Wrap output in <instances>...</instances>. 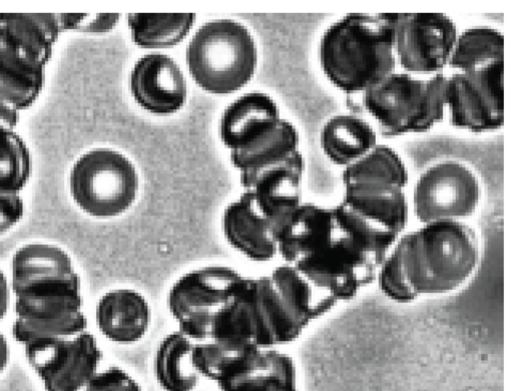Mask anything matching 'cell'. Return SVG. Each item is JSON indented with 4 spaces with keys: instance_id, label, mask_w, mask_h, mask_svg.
<instances>
[{
    "instance_id": "36",
    "label": "cell",
    "mask_w": 512,
    "mask_h": 391,
    "mask_svg": "<svg viewBox=\"0 0 512 391\" xmlns=\"http://www.w3.org/2000/svg\"><path fill=\"white\" fill-rule=\"evenodd\" d=\"M13 305V293L9 276L0 268V323L7 317Z\"/></svg>"
},
{
    "instance_id": "10",
    "label": "cell",
    "mask_w": 512,
    "mask_h": 391,
    "mask_svg": "<svg viewBox=\"0 0 512 391\" xmlns=\"http://www.w3.org/2000/svg\"><path fill=\"white\" fill-rule=\"evenodd\" d=\"M504 62L447 78L446 107L454 127L474 133L499 129L504 122Z\"/></svg>"
},
{
    "instance_id": "9",
    "label": "cell",
    "mask_w": 512,
    "mask_h": 391,
    "mask_svg": "<svg viewBox=\"0 0 512 391\" xmlns=\"http://www.w3.org/2000/svg\"><path fill=\"white\" fill-rule=\"evenodd\" d=\"M22 348L46 391H82L100 371L104 358L98 339L89 330L34 341Z\"/></svg>"
},
{
    "instance_id": "21",
    "label": "cell",
    "mask_w": 512,
    "mask_h": 391,
    "mask_svg": "<svg viewBox=\"0 0 512 391\" xmlns=\"http://www.w3.org/2000/svg\"><path fill=\"white\" fill-rule=\"evenodd\" d=\"M342 201L398 236L407 229L410 209L403 188L384 183H347Z\"/></svg>"
},
{
    "instance_id": "26",
    "label": "cell",
    "mask_w": 512,
    "mask_h": 391,
    "mask_svg": "<svg viewBox=\"0 0 512 391\" xmlns=\"http://www.w3.org/2000/svg\"><path fill=\"white\" fill-rule=\"evenodd\" d=\"M195 343L179 330L171 332L160 342L154 370L165 391H193L198 386L201 375L192 361Z\"/></svg>"
},
{
    "instance_id": "15",
    "label": "cell",
    "mask_w": 512,
    "mask_h": 391,
    "mask_svg": "<svg viewBox=\"0 0 512 391\" xmlns=\"http://www.w3.org/2000/svg\"><path fill=\"white\" fill-rule=\"evenodd\" d=\"M131 90L143 109L159 116L180 111L188 96L181 69L174 60L162 54L147 55L135 65Z\"/></svg>"
},
{
    "instance_id": "5",
    "label": "cell",
    "mask_w": 512,
    "mask_h": 391,
    "mask_svg": "<svg viewBox=\"0 0 512 391\" xmlns=\"http://www.w3.org/2000/svg\"><path fill=\"white\" fill-rule=\"evenodd\" d=\"M258 61L255 42L241 24L214 21L203 26L187 50V65L206 92L229 95L252 79Z\"/></svg>"
},
{
    "instance_id": "12",
    "label": "cell",
    "mask_w": 512,
    "mask_h": 391,
    "mask_svg": "<svg viewBox=\"0 0 512 391\" xmlns=\"http://www.w3.org/2000/svg\"><path fill=\"white\" fill-rule=\"evenodd\" d=\"M458 32L443 14H396V61L414 74H439L449 62Z\"/></svg>"
},
{
    "instance_id": "13",
    "label": "cell",
    "mask_w": 512,
    "mask_h": 391,
    "mask_svg": "<svg viewBox=\"0 0 512 391\" xmlns=\"http://www.w3.org/2000/svg\"><path fill=\"white\" fill-rule=\"evenodd\" d=\"M214 381L221 391H298L294 359L279 348L254 344L233 350Z\"/></svg>"
},
{
    "instance_id": "14",
    "label": "cell",
    "mask_w": 512,
    "mask_h": 391,
    "mask_svg": "<svg viewBox=\"0 0 512 391\" xmlns=\"http://www.w3.org/2000/svg\"><path fill=\"white\" fill-rule=\"evenodd\" d=\"M304 169V159L300 152H296L241 182L245 191L252 194L257 208L270 222L274 237L290 215L303 203Z\"/></svg>"
},
{
    "instance_id": "25",
    "label": "cell",
    "mask_w": 512,
    "mask_h": 391,
    "mask_svg": "<svg viewBox=\"0 0 512 391\" xmlns=\"http://www.w3.org/2000/svg\"><path fill=\"white\" fill-rule=\"evenodd\" d=\"M321 145L331 162L346 168L377 145V136L372 127L362 119L340 115L324 126Z\"/></svg>"
},
{
    "instance_id": "8",
    "label": "cell",
    "mask_w": 512,
    "mask_h": 391,
    "mask_svg": "<svg viewBox=\"0 0 512 391\" xmlns=\"http://www.w3.org/2000/svg\"><path fill=\"white\" fill-rule=\"evenodd\" d=\"M243 276L232 267L213 265L180 277L171 287L167 299L178 330L196 343L209 341L214 317Z\"/></svg>"
},
{
    "instance_id": "37",
    "label": "cell",
    "mask_w": 512,
    "mask_h": 391,
    "mask_svg": "<svg viewBox=\"0 0 512 391\" xmlns=\"http://www.w3.org/2000/svg\"><path fill=\"white\" fill-rule=\"evenodd\" d=\"M20 118L21 114L16 112L2 98H0V127L17 130Z\"/></svg>"
},
{
    "instance_id": "23",
    "label": "cell",
    "mask_w": 512,
    "mask_h": 391,
    "mask_svg": "<svg viewBox=\"0 0 512 391\" xmlns=\"http://www.w3.org/2000/svg\"><path fill=\"white\" fill-rule=\"evenodd\" d=\"M269 276L287 308L304 330L338 305L291 265L282 263Z\"/></svg>"
},
{
    "instance_id": "4",
    "label": "cell",
    "mask_w": 512,
    "mask_h": 391,
    "mask_svg": "<svg viewBox=\"0 0 512 391\" xmlns=\"http://www.w3.org/2000/svg\"><path fill=\"white\" fill-rule=\"evenodd\" d=\"M12 293V334L21 346L89 330L79 273L39 279Z\"/></svg>"
},
{
    "instance_id": "35",
    "label": "cell",
    "mask_w": 512,
    "mask_h": 391,
    "mask_svg": "<svg viewBox=\"0 0 512 391\" xmlns=\"http://www.w3.org/2000/svg\"><path fill=\"white\" fill-rule=\"evenodd\" d=\"M120 18L121 17L119 15L97 16L93 21L89 23H86V20L80 30L93 34L110 32L117 26Z\"/></svg>"
},
{
    "instance_id": "27",
    "label": "cell",
    "mask_w": 512,
    "mask_h": 391,
    "mask_svg": "<svg viewBox=\"0 0 512 391\" xmlns=\"http://www.w3.org/2000/svg\"><path fill=\"white\" fill-rule=\"evenodd\" d=\"M299 152L295 127L281 119L276 127L248 148L231 152L233 165L241 172V182Z\"/></svg>"
},
{
    "instance_id": "2",
    "label": "cell",
    "mask_w": 512,
    "mask_h": 391,
    "mask_svg": "<svg viewBox=\"0 0 512 391\" xmlns=\"http://www.w3.org/2000/svg\"><path fill=\"white\" fill-rule=\"evenodd\" d=\"M392 250L416 299L459 290L475 274L481 258L476 232L458 221L422 224L405 231Z\"/></svg>"
},
{
    "instance_id": "33",
    "label": "cell",
    "mask_w": 512,
    "mask_h": 391,
    "mask_svg": "<svg viewBox=\"0 0 512 391\" xmlns=\"http://www.w3.org/2000/svg\"><path fill=\"white\" fill-rule=\"evenodd\" d=\"M82 391H142V388L126 370L111 366L100 370Z\"/></svg>"
},
{
    "instance_id": "16",
    "label": "cell",
    "mask_w": 512,
    "mask_h": 391,
    "mask_svg": "<svg viewBox=\"0 0 512 391\" xmlns=\"http://www.w3.org/2000/svg\"><path fill=\"white\" fill-rule=\"evenodd\" d=\"M222 225L228 243L249 260L264 263L278 257L272 226L250 192L227 207Z\"/></svg>"
},
{
    "instance_id": "1",
    "label": "cell",
    "mask_w": 512,
    "mask_h": 391,
    "mask_svg": "<svg viewBox=\"0 0 512 391\" xmlns=\"http://www.w3.org/2000/svg\"><path fill=\"white\" fill-rule=\"evenodd\" d=\"M399 237L343 201L331 208L303 203L280 231L277 252L339 304L376 281Z\"/></svg>"
},
{
    "instance_id": "24",
    "label": "cell",
    "mask_w": 512,
    "mask_h": 391,
    "mask_svg": "<svg viewBox=\"0 0 512 391\" xmlns=\"http://www.w3.org/2000/svg\"><path fill=\"white\" fill-rule=\"evenodd\" d=\"M75 262L63 247L45 242H32L13 254L10 269L12 290L35 280L77 274Z\"/></svg>"
},
{
    "instance_id": "6",
    "label": "cell",
    "mask_w": 512,
    "mask_h": 391,
    "mask_svg": "<svg viewBox=\"0 0 512 391\" xmlns=\"http://www.w3.org/2000/svg\"><path fill=\"white\" fill-rule=\"evenodd\" d=\"M446 84L442 74L419 80L393 73L363 93V104L385 135L423 133L444 117Z\"/></svg>"
},
{
    "instance_id": "39",
    "label": "cell",
    "mask_w": 512,
    "mask_h": 391,
    "mask_svg": "<svg viewBox=\"0 0 512 391\" xmlns=\"http://www.w3.org/2000/svg\"><path fill=\"white\" fill-rule=\"evenodd\" d=\"M11 360V346L7 335L0 331V375H2Z\"/></svg>"
},
{
    "instance_id": "19",
    "label": "cell",
    "mask_w": 512,
    "mask_h": 391,
    "mask_svg": "<svg viewBox=\"0 0 512 391\" xmlns=\"http://www.w3.org/2000/svg\"><path fill=\"white\" fill-rule=\"evenodd\" d=\"M280 120L279 109L269 96L247 94L223 114L221 140L231 152L244 150L272 131Z\"/></svg>"
},
{
    "instance_id": "3",
    "label": "cell",
    "mask_w": 512,
    "mask_h": 391,
    "mask_svg": "<svg viewBox=\"0 0 512 391\" xmlns=\"http://www.w3.org/2000/svg\"><path fill=\"white\" fill-rule=\"evenodd\" d=\"M396 14H350L333 24L320 45V62L339 90L365 93L395 73Z\"/></svg>"
},
{
    "instance_id": "38",
    "label": "cell",
    "mask_w": 512,
    "mask_h": 391,
    "mask_svg": "<svg viewBox=\"0 0 512 391\" xmlns=\"http://www.w3.org/2000/svg\"><path fill=\"white\" fill-rule=\"evenodd\" d=\"M61 33L80 30L89 15H57Z\"/></svg>"
},
{
    "instance_id": "11",
    "label": "cell",
    "mask_w": 512,
    "mask_h": 391,
    "mask_svg": "<svg viewBox=\"0 0 512 391\" xmlns=\"http://www.w3.org/2000/svg\"><path fill=\"white\" fill-rule=\"evenodd\" d=\"M480 185L476 176L456 162H444L428 169L417 181L412 210L417 221L465 222L477 210Z\"/></svg>"
},
{
    "instance_id": "32",
    "label": "cell",
    "mask_w": 512,
    "mask_h": 391,
    "mask_svg": "<svg viewBox=\"0 0 512 391\" xmlns=\"http://www.w3.org/2000/svg\"><path fill=\"white\" fill-rule=\"evenodd\" d=\"M32 175V156L17 130L0 127V192L21 193Z\"/></svg>"
},
{
    "instance_id": "28",
    "label": "cell",
    "mask_w": 512,
    "mask_h": 391,
    "mask_svg": "<svg viewBox=\"0 0 512 391\" xmlns=\"http://www.w3.org/2000/svg\"><path fill=\"white\" fill-rule=\"evenodd\" d=\"M255 295L266 348H279L302 335L305 330L287 308L269 275L255 278Z\"/></svg>"
},
{
    "instance_id": "22",
    "label": "cell",
    "mask_w": 512,
    "mask_h": 391,
    "mask_svg": "<svg viewBox=\"0 0 512 391\" xmlns=\"http://www.w3.org/2000/svg\"><path fill=\"white\" fill-rule=\"evenodd\" d=\"M61 34L57 15H0V40L45 66Z\"/></svg>"
},
{
    "instance_id": "18",
    "label": "cell",
    "mask_w": 512,
    "mask_h": 391,
    "mask_svg": "<svg viewBox=\"0 0 512 391\" xmlns=\"http://www.w3.org/2000/svg\"><path fill=\"white\" fill-rule=\"evenodd\" d=\"M210 340L233 344H254L265 348L259 315L255 278L243 276L232 296L213 319Z\"/></svg>"
},
{
    "instance_id": "29",
    "label": "cell",
    "mask_w": 512,
    "mask_h": 391,
    "mask_svg": "<svg viewBox=\"0 0 512 391\" xmlns=\"http://www.w3.org/2000/svg\"><path fill=\"white\" fill-rule=\"evenodd\" d=\"M194 14H139L128 17L134 43L143 49H167L180 44L194 27Z\"/></svg>"
},
{
    "instance_id": "34",
    "label": "cell",
    "mask_w": 512,
    "mask_h": 391,
    "mask_svg": "<svg viewBox=\"0 0 512 391\" xmlns=\"http://www.w3.org/2000/svg\"><path fill=\"white\" fill-rule=\"evenodd\" d=\"M25 213L26 204L21 193L0 192V237L12 231Z\"/></svg>"
},
{
    "instance_id": "7",
    "label": "cell",
    "mask_w": 512,
    "mask_h": 391,
    "mask_svg": "<svg viewBox=\"0 0 512 391\" xmlns=\"http://www.w3.org/2000/svg\"><path fill=\"white\" fill-rule=\"evenodd\" d=\"M139 177L122 154L96 149L81 156L70 174L74 203L85 214L99 219L118 217L136 201Z\"/></svg>"
},
{
    "instance_id": "30",
    "label": "cell",
    "mask_w": 512,
    "mask_h": 391,
    "mask_svg": "<svg viewBox=\"0 0 512 391\" xmlns=\"http://www.w3.org/2000/svg\"><path fill=\"white\" fill-rule=\"evenodd\" d=\"M504 62V39L488 27H475L458 35L448 65L460 72Z\"/></svg>"
},
{
    "instance_id": "31",
    "label": "cell",
    "mask_w": 512,
    "mask_h": 391,
    "mask_svg": "<svg viewBox=\"0 0 512 391\" xmlns=\"http://www.w3.org/2000/svg\"><path fill=\"white\" fill-rule=\"evenodd\" d=\"M350 182L385 183L405 189L408 173L392 149L377 144L363 158L345 168L343 184Z\"/></svg>"
},
{
    "instance_id": "20",
    "label": "cell",
    "mask_w": 512,
    "mask_h": 391,
    "mask_svg": "<svg viewBox=\"0 0 512 391\" xmlns=\"http://www.w3.org/2000/svg\"><path fill=\"white\" fill-rule=\"evenodd\" d=\"M47 67L0 40V98L20 114L29 110L43 93Z\"/></svg>"
},
{
    "instance_id": "17",
    "label": "cell",
    "mask_w": 512,
    "mask_h": 391,
    "mask_svg": "<svg viewBox=\"0 0 512 391\" xmlns=\"http://www.w3.org/2000/svg\"><path fill=\"white\" fill-rule=\"evenodd\" d=\"M95 318L106 339L129 345L145 337L151 325L152 311L145 296L138 291L115 289L100 298Z\"/></svg>"
}]
</instances>
